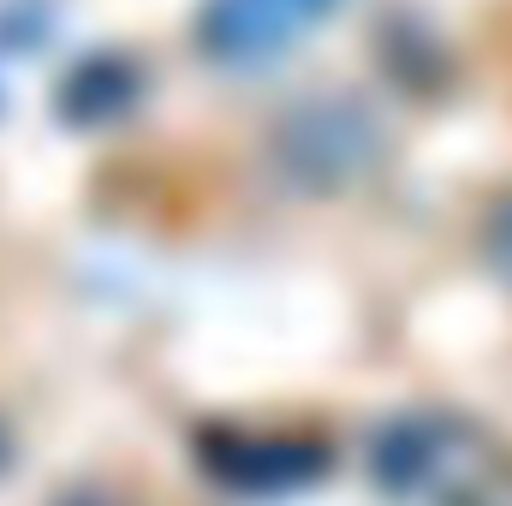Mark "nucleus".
<instances>
[{"mask_svg": "<svg viewBox=\"0 0 512 506\" xmlns=\"http://www.w3.org/2000/svg\"><path fill=\"white\" fill-rule=\"evenodd\" d=\"M340 6L346 0H209L197 18V36L221 66H262L292 54Z\"/></svg>", "mask_w": 512, "mask_h": 506, "instance_id": "1", "label": "nucleus"}, {"mask_svg": "<svg viewBox=\"0 0 512 506\" xmlns=\"http://www.w3.org/2000/svg\"><path fill=\"white\" fill-rule=\"evenodd\" d=\"M280 155H286L292 179L334 185V179H346V173L364 167V155H370V120L352 102H310V108H298L286 120Z\"/></svg>", "mask_w": 512, "mask_h": 506, "instance_id": "2", "label": "nucleus"}]
</instances>
